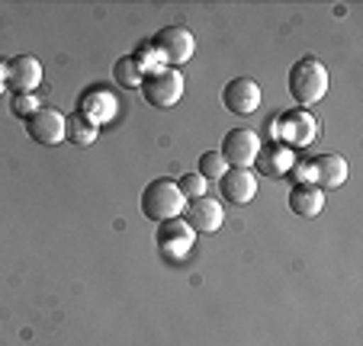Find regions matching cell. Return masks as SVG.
<instances>
[{
	"mask_svg": "<svg viewBox=\"0 0 363 346\" xmlns=\"http://www.w3.org/2000/svg\"><path fill=\"white\" fill-rule=\"evenodd\" d=\"M286 87L299 106H312V103H318L328 93V68H325L318 58L306 54V58H299V62L289 68Z\"/></svg>",
	"mask_w": 363,
	"mask_h": 346,
	"instance_id": "cell-1",
	"label": "cell"
},
{
	"mask_svg": "<svg viewBox=\"0 0 363 346\" xmlns=\"http://www.w3.org/2000/svg\"><path fill=\"white\" fill-rule=\"evenodd\" d=\"M184 202L186 199L174 180H167V177L151 180L142 192V215L148 218V221L161 224V221H167V218L184 215Z\"/></svg>",
	"mask_w": 363,
	"mask_h": 346,
	"instance_id": "cell-2",
	"label": "cell"
},
{
	"mask_svg": "<svg viewBox=\"0 0 363 346\" xmlns=\"http://www.w3.org/2000/svg\"><path fill=\"white\" fill-rule=\"evenodd\" d=\"M148 45L155 48L161 64H164V68H174V71H180V64H186L193 58V52H196V39H193V33L186 26L158 29V33L148 39Z\"/></svg>",
	"mask_w": 363,
	"mask_h": 346,
	"instance_id": "cell-3",
	"label": "cell"
},
{
	"mask_svg": "<svg viewBox=\"0 0 363 346\" xmlns=\"http://www.w3.org/2000/svg\"><path fill=\"white\" fill-rule=\"evenodd\" d=\"M274 135L286 148H306L318 138V122L308 109H286L274 122Z\"/></svg>",
	"mask_w": 363,
	"mask_h": 346,
	"instance_id": "cell-4",
	"label": "cell"
},
{
	"mask_svg": "<svg viewBox=\"0 0 363 346\" xmlns=\"http://www.w3.org/2000/svg\"><path fill=\"white\" fill-rule=\"evenodd\" d=\"M142 96L148 106H158V109H171L174 103L184 96V74L174 68H161V71H151V74L142 77Z\"/></svg>",
	"mask_w": 363,
	"mask_h": 346,
	"instance_id": "cell-5",
	"label": "cell"
},
{
	"mask_svg": "<svg viewBox=\"0 0 363 346\" xmlns=\"http://www.w3.org/2000/svg\"><path fill=\"white\" fill-rule=\"evenodd\" d=\"M193 234L196 231L184 221V218H167V221L158 224V234H155V244L164 253V260H184L186 253L193 250Z\"/></svg>",
	"mask_w": 363,
	"mask_h": 346,
	"instance_id": "cell-6",
	"label": "cell"
},
{
	"mask_svg": "<svg viewBox=\"0 0 363 346\" xmlns=\"http://www.w3.org/2000/svg\"><path fill=\"white\" fill-rule=\"evenodd\" d=\"M257 151H261V138H257V132H251V129H232L225 138H222V151H219V154L225 157L228 167L251 170Z\"/></svg>",
	"mask_w": 363,
	"mask_h": 346,
	"instance_id": "cell-7",
	"label": "cell"
},
{
	"mask_svg": "<svg viewBox=\"0 0 363 346\" xmlns=\"http://www.w3.org/2000/svg\"><path fill=\"white\" fill-rule=\"evenodd\" d=\"M222 103H225L228 113L235 115H251L261 106V83H254L251 77H235L225 83L222 90Z\"/></svg>",
	"mask_w": 363,
	"mask_h": 346,
	"instance_id": "cell-8",
	"label": "cell"
},
{
	"mask_svg": "<svg viewBox=\"0 0 363 346\" xmlns=\"http://www.w3.org/2000/svg\"><path fill=\"white\" fill-rule=\"evenodd\" d=\"M26 132L33 142L45 144V148H55V144H62L65 138V115L58 113V109H35L33 115L26 119Z\"/></svg>",
	"mask_w": 363,
	"mask_h": 346,
	"instance_id": "cell-9",
	"label": "cell"
},
{
	"mask_svg": "<svg viewBox=\"0 0 363 346\" xmlns=\"http://www.w3.org/2000/svg\"><path fill=\"white\" fill-rule=\"evenodd\" d=\"M219 192L225 202L232 205H247L257 196V177L254 170H241V167H228L219 180Z\"/></svg>",
	"mask_w": 363,
	"mask_h": 346,
	"instance_id": "cell-10",
	"label": "cell"
},
{
	"mask_svg": "<svg viewBox=\"0 0 363 346\" xmlns=\"http://www.w3.org/2000/svg\"><path fill=\"white\" fill-rule=\"evenodd\" d=\"M42 83V64L33 54H16L7 62V90L16 93H33Z\"/></svg>",
	"mask_w": 363,
	"mask_h": 346,
	"instance_id": "cell-11",
	"label": "cell"
},
{
	"mask_svg": "<svg viewBox=\"0 0 363 346\" xmlns=\"http://www.w3.org/2000/svg\"><path fill=\"white\" fill-rule=\"evenodd\" d=\"M254 167L261 170L264 177L280 180V177H289V173H293L296 161H293V151H289L286 144H280V142H267V144H261L257 157H254Z\"/></svg>",
	"mask_w": 363,
	"mask_h": 346,
	"instance_id": "cell-12",
	"label": "cell"
},
{
	"mask_svg": "<svg viewBox=\"0 0 363 346\" xmlns=\"http://www.w3.org/2000/svg\"><path fill=\"white\" fill-rule=\"evenodd\" d=\"M315 180L318 190H337L347 180V161L337 154H318L308 161V183Z\"/></svg>",
	"mask_w": 363,
	"mask_h": 346,
	"instance_id": "cell-13",
	"label": "cell"
},
{
	"mask_svg": "<svg viewBox=\"0 0 363 346\" xmlns=\"http://www.w3.org/2000/svg\"><path fill=\"white\" fill-rule=\"evenodd\" d=\"M184 221L190 224L193 231L213 234V231H219V228H222V221H225V212H222V205L216 202V199L203 196V199H193V202L186 205Z\"/></svg>",
	"mask_w": 363,
	"mask_h": 346,
	"instance_id": "cell-14",
	"label": "cell"
},
{
	"mask_svg": "<svg viewBox=\"0 0 363 346\" xmlns=\"http://www.w3.org/2000/svg\"><path fill=\"white\" fill-rule=\"evenodd\" d=\"M116 109H119V103L110 90H87V93H81V100H77V113L87 115L94 125L116 119Z\"/></svg>",
	"mask_w": 363,
	"mask_h": 346,
	"instance_id": "cell-15",
	"label": "cell"
},
{
	"mask_svg": "<svg viewBox=\"0 0 363 346\" xmlns=\"http://www.w3.org/2000/svg\"><path fill=\"white\" fill-rule=\"evenodd\" d=\"M286 202H289V212H293V215L315 218V215H322V209H325V192L318 190L315 183H293Z\"/></svg>",
	"mask_w": 363,
	"mask_h": 346,
	"instance_id": "cell-16",
	"label": "cell"
},
{
	"mask_svg": "<svg viewBox=\"0 0 363 346\" xmlns=\"http://www.w3.org/2000/svg\"><path fill=\"white\" fill-rule=\"evenodd\" d=\"M65 135H68L74 144L87 148V144H94V142H96V125L90 122L87 115L74 113V115H68V119H65Z\"/></svg>",
	"mask_w": 363,
	"mask_h": 346,
	"instance_id": "cell-17",
	"label": "cell"
},
{
	"mask_svg": "<svg viewBox=\"0 0 363 346\" xmlns=\"http://www.w3.org/2000/svg\"><path fill=\"white\" fill-rule=\"evenodd\" d=\"M142 68H138V62L135 58H132V54H123V58H119L116 64H113V81L119 83V87H138V83H142Z\"/></svg>",
	"mask_w": 363,
	"mask_h": 346,
	"instance_id": "cell-18",
	"label": "cell"
},
{
	"mask_svg": "<svg viewBox=\"0 0 363 346\" xmlns=\"http://www.w3.org/2000/svg\"><path fill=\"white\" fill-rule=\"evenodd\" d=\"M228 170V163H225V157L219 154V151H206L203 157H199V177L209 183V180H222V173Z\"/></svg>",
	"mask_w": 363,
	"mask_h": 346,
	"instance_id": "cell-19",
	"label": "cell"
},
{
	"mask_svg": "<svg viewBox=\"0 0 363 346\" xmlns=\"http://www.w3.org/2000/svg\"><path fill=\"white\" fill-rule=\"evenodd\" d=\"M180 192H184V199H203L206 196V190H209V183H206L203 177H199V173H184V177H180Z\"/></svg>",
	"mask_w": 363,
	"mask_h": 346,
	"instance_id": "cell-20",
	"label": "cell"
},
{
	"mask_svg": "<svg viewBox=\"0 0 363 346\" xmlns=\"http://www.w3.org/2000/svg\"><path fill=\"white\" fill-rule=\"evenodd\" d=\"M35 109H39V100H35L33 93H16L13 100H10V113L20 115V119H29Z\"/></svg>",
	"mask_w": 363,
	"mask_h": 346,
	"instance_id": "cell-21",
	"label": "cell"
},
{
	"mask_svg": "<svg viewBox=\"0 0 363 346\" xmlns=\"http://www.w3.org/2000/svg\"><path fill=\"white\" fill-rule=\"evenodd\" d=\"M7 87V62H0V93Z\"/></svg>",
	"mask_w": 363,
	"mask_h": 346,
	"instance_id": "cell-22",
	"label": "cell"
}]
</instances>
